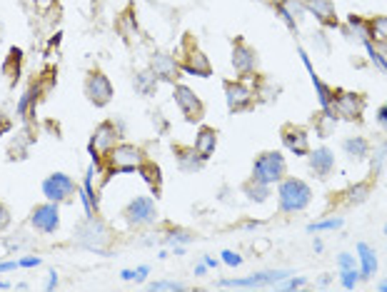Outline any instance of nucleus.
<instances>
[{"label":"nucleus","instance_id":"29","mask_svg":"<svg viewBox=\"0 0 387 292\" xmlns=\"http://www.w3.org/2000/svg\"><path fill=\"white\" fill-rule=\"evenodd\" d=\"M335 125H338V118L333 115V113H327V110H320L315 118V132L320 135V138H327L330 132L335 130Z\"/></svg>","mask_w":387,"mask_h":292},{"label":"nucleus","instance_id":"46","mask_svg":"<svg viewBox=\"0 0 387 292\" xmlns=\"http://www.w3.org/2000/svg\"><path fill=\"white\" fill-rule=\"evenodd\" d=\"M45 287H48V290H55V287H58V272H50V277H48V285H45Z\"/></svg>","mask_w":387,"mask_h":292},{"label":"nucleus","instance_id":"16","mask_svg":"<svg viewBox=\"0 0 387 292\" xmlns=\"http://www.w3.org/2000/svg\"><path fill=\"white\" fill-rule=\"evenodd\" d=\"M293 272L288 270H267V272H252L250 277H238V280H223V287H265V285H278Z\"/></svg>","mask_w":387,"mask_h":292},{"label":"nucleus","instance_id":"50","mask_svg":"<svg viewBox=\"0 0 387 292\" xmlns=\"http://www.w3.org/2000/svg\"><path fill=\"white\" fill-rule=\"evenodd\" d=\"M312 248H315V253H322V248H325V245H322V240H315V243H312Z\"/></svg>","mask_w":387,"mask_h":292},{"label":"nucleus","instance_id":"52","mask_svg":"<svg viewBox=\"0 0 387 292\" xmlns=\"http://www.w3.org/2000/svg\"><path fill=\"white\" fill-rule=\"evenodd\" d=\"M385 235H387V225H385Z\"/></svg>","mask_w":387,"mask_h":292},{"label":"nucleus","instance_id":"8","mask_svg":"<svg viewBox=\"0 0 387 292\" xmlns=\"http://www.w3.org/2000/svg\"><path fill=\"white\" fill-rule=\"evenodd\" d=\"M225 88V103H228V110L230 113H245L252 108L255 103V88L250 83H245L242 77L238 80H225L223 83Z\"/></svg>","mask_w":387,"mask_h":292},{"label":"nucleus","instance_id":"22","mask_svg":"<svg viewBox=\"0 0 387 292\" xmlns=\"http://www.w3.org/2000/svg\"><path fill=\"white\" fill-rule=\"evenodd\" d=\"M357 260H360V277L370 280L372 275H377V253L367 243L357 245Z\"/></svg>","mask_w":387,"mask_h":292},{"label":"nucleus","instance_id":"12","mask_svg":"<svg viewBox=\"0 0 387 292\" xmlns=\"http://www.w3.org/2000/svg\"><path fill=\"white\" fill-rule=\"evenodd\" d=\"M43 195L45 200H53V203H68L73 195H78V185L70 175L66 172H53L43 180Z\"/></svg>","mask_w":387,"mask_h":292},{"label":"nucleus","instance_id":"11","mask_svg":"<svg viewBox=\"0 0 387 292\" xmlns=\"http://www.w3.org/2000/svg\"><path fill=\"white\" fill-rule=\"evenodd\" d=\"M185 56H180V72H185V75H192V77H210L213 75V63H210V58L202 53L197 45H192V40L188 38L185 40Z\"/></svg>","mask_w":387,"mask_h":292},{"label":"nucleus","instance_id":"2","mask_svg":"<svg viewBox=\"0 0 387 292\" xmlns=\"http://www.w3.org/2000/svg\"><path fill=\"white\" fill-rule=\"evenodd\" d=\"M80 248L90 250V253H98V255H105L113 243V235H110L108 225H105L100 217L90 215L85 217V222L75 227V237H73Z\"/></svg>","mask_w":387,"mask_h":292},{"label":"nucleus","instance_id":"7","mask_svg":"<svg viewBox=\"0 0 387 292\" xmlns=\"http://www.w3.org/2000/svg\"><path fill=\"white\" fill-rule=\"evenodd\" d=\"M123 217L130 227H150L158 222V205L153 198L140 195V198H133L130 203L123 210Z\"/></svg>","mask_w":387,"mask_h":292},{"label":"nucleus","instance_id":"24","mask_svg":"<svg viewBox=\"0 0 387 292\" xmlns=\"http://www.w3.org/2000/svg\"><path fill=\"white\" fill-rule=\"evenodd\" d=\"M38 95H40V85H30L25 93L20 95L16 105V115L18 118H27V113H35V103H38Z\"/></svg>","mask_w":387,"mask_h":292},{"label":"nucleus","instance_id":"44","mask_svg":"<svg viewBox=\"0 0 387 292\" xmlns=\"http://www.w3.org/2000/svg\"><path fill=\"white\" fill-rule=\"evenodd\" d=\"M377 122H380V127H382V130L387 132V103L382 105L380 110H377Z\"/></svg>","mask_w":387,"mask_h":292},{"label":"nucleus","instance_id":"14","mask_svg":"<svg viewBox=\"0 0 387 292\" xmlns=\"http://www.w3.org/2000/svg\"><path fill=\"white\" fill-rule=\"evenodd\" d=\"M233 68L238 72V77L247 80V77H255L257 72V53L252 45H247L242 38L235 40L233 45Z\"/></svg>","mask_w":387,"mask_h":292},{"label":"nucleus","instance_id":"41","mask_svg":"<svg viewBox=\"0 0 387 292\" xmlns=\"http://www.w3.org/2000/svg\"><path fill=\"white\" fill-rule=\"evenodd\" d=\"M11 225V210L6 208V203L0 200V232L6 230V227Z\"/></svg>","mask_w":387,"mask_h":292},{"label":"nucleus","instance_id":"21","mask_svg":"<svg viewBox=\"0 0 387 292\" xmlns=\"http://www.w3.org/2000/svg\"><path fill=\"white\" fill-rule=\"evenodd\" d=\"M175 158H178V167L183 172H188V175L200 172L202 165H205V160L197 155V150L192 145H175Z\"/></svg>","mask_w":387,"mask_h":292},{"label":"nucleus","instance_id":"32","mask_svg":"<svg viewBox=\"0 0 387 292\" xmlns=\"http://www.w3.org/2000/svg\"><path fill=\"white\" fill-rule=\"evenodd\" d=\"M370 40H385L387 43V15L370 18Z\"/></svg>","mask_w":387,"mask_h":292},{"label":"nucleus","instance_id":"35","mask_svg":"<svg viewBox=\"0 0 387 292\" xmlns=\"http://www.w3.org/2000/svg\"><path fill=\"white\" fill-rule=\"evenodd\" d=\"M165 243L168 245H188V243H192V235L188 230H183V227H173V230H168V235H165Z\"/></svg>","mask_w":387,"mask_h":292},{"label":"nucleus","instance_id":"38","mask_svg":"<svg viewBox=\"0 0 387 292\" xmlns=\"http://www.w3.org/2000/svg\"><path fill=\"white\" fill-rule=\"evenodd\" d=\"M147 290H170V292H175V290H185V285H183V282H173V280H155V282L147 285Z\"/></svg>","mask_w":387,"mask_h":292},{"label":"nucleus","instance_id":"4","mask_svg":"<svg viewBox=\"0 0 387 292\" xmlns=\"http://www.w3.org/2000/svg\"><path fill=\"white\" fill-rule=\"evenodd\" d=\"M285 172H288V163H285V158L278 153V150H265V153H260L255 158V163H252V180H260L265 182V185H270L273 188L275 182H280L285 177Z\"/></svg>","mask_w":387,"mask_h":292},{"label":"nucleus","instance_id":"47","mask_svg":"<svg viewBox=\"0 0 387 292\" xmlns=\"http://www.w3.org/2000/svg\"><path fill=\"white\" fill-rule=\"evenodd\" d=\"M202 262H205L207 267H218V260H215V258H210V255H205V258H202Z\"/></svg>","mask_w":387,"mask_h":292},{"label":"nucleus","instance_id":"26","mask_svg":"<svg viewBox=\"0 0 387 292\" xmlns=\"http://www.w3.org/2000/svg\"><path fill=\"white\" fill-rule=\"evenodd\" d=\"M137 172H140L142 180L147 182V188H150L155 195H158V193H160V188H163V175H160V167L155 165L153 160H145V163H142V167H140Z\"/></svg>","mask_w":387,"mask_h":292},{"label":"nucleus","instance_id":"3","mask_svg":"<svg viewBox=\"0 0 387 292\" xmlns=\"http://www.w3.org/2000/svg\"><path fill=\"white\" fill-rule=\"evenodd\" d=\"M145 160H147L145 150H142L140 145H133V143H118L103 158L110 175H115V172H135V170H140Z\"/></svg>","mask_w":387,"mask_h":292},{"label":"nucleus","instance_id":"6","mask_svg":"<svg viewBox=\"0 0 387 292\" xmlns=\"http://www.w3.org/2000/svg\"><path fill=\"white\" fill-rule=\"evenodd\" d=\"M330 110H333V115L338 120L360 122L362 113H365V98L360 93H352V90H335Z\"/></svg>","mask_w":387,"mask_h":292},{"label":"nucleus","instance_id":"5","mask_svg":"<svg viewBox=\"0 0 387 292\" xmlns=\"http://www.w3.org/2000/svg\"><path fill=\"white\" fill-rule=\"evenodd\" d=\"M118 143H121V130H118V125H115L113 120H103L98 127H95L93 138H90V143H87L90 160H93L95 165H100L105 155H108Z\"/></svg>","mask_w":387,"mask_h":292},{"label":"nucleus","instance_id":"39","mask_svg":"<svg viewBox=\"0 0 387 292\" xmlns=\"http://www.w3.org/2000/svg\"><path fill=\"white\" fill-rule=\"evenodd\" d=\"M223 262L228 265V267H238V265H242V255L235 253V250H223Z\"/></svg>","mask_w":387,"mask_h":292},{"label":"nucleus","instance_id":"33","mask_svg":"<svg viewBox=\"0 0 387 292\" xmlns=\"http://www.w3.org/2000/svg\"><path fill=\"white\" fill-rule=\"evenodd\" d=\"M340 227H343V217H327V220L320 222H310L307 232H327V230H340Z\"/></svg>","mask_w":387,"mask_h":292},{"label":"nucleus","instance_id":"34","mask_svg":"<svg viewBox=\"0 0 387 292\" xmlns=\"http://www.w3.org/2000/svg\"><path fill=\"white\" fill-rule=\"evenodd\" d=\"M357 282H360V270H357V267H345V270H340V285H343L345 290H355Z\"/></svg>","mask_w":387,"mask_h":292},{"label":"nucleus","instance_id":"43","mask_svg":"<svg viewBox=\"0 0 387 292\" xmlns=\"http://www.w3.org/2000/svg\"><path fill=\"white\" fill-rule=\"evenodd\" d=\"M40 262H43V260L33 258V255H30V258H20V260H18V265H20V267H38Z\"/></svg>","mask_w":387,"mask_h":292},{"label":"nucleus","instance_id":"25","mask_svg":"<svg viewBox=\"0 0 387 292\" xmlns=\"http://www.w3.org/2000/svg\"><path fill=\"white\" fill-rule=\"evenodd\" d=\"M345 33L355 35V38L360 40V43H365V40L372 38V35H370V20H365V18H360V15H348Z\"/></svg>","mask_w":387,"mask_h":292},{"label":"nucleus","instance_id":"9","mask_svg":"<svg viewBox=\"0 0 387 292\" xmlns=\"http://www.w3.org/2000/svg\"><path fill=\"white\" fill-rule=\"evenodd\" d=\"M173 100L188 122H200L202 118H205V105H202L200 95H197L192 88H188V85H175Z\"/></svg>","mask_w":387,"mask_h":292},{"label":"nucleus","instance_id":"1","mask_svg":"<svg viewBox=\"0 0 387 292\" xmlns=\"http://www.w3.org/2000/svg\"><path fill=\"white\" fill-rule=\"evenodd\" d=\"M312 203V188L300 177H283L278 182V208L283 215L302 212Z\"/></svg>","mask_w":387,"mask_h":292},{"label":"nucleus","instance_id":"36","mask_svg":"<svg viewBox=\"0 0 387 292\" xmlns=\"http://www.w3.org/2000/svg\"><path fill=\"white\" fill-rule=\"evenodd\" d=\"M385 163H387V140L375 148V155H372V172H380Z\"/></svg>","mask_w":387,"mask_h":292},{"label":"nucleus","instance_id":"23","mask_svg":"<svg viewBox=\"0 0 387 292\" xmlns=\"http://www.w3.org/2000/svg\"><path fill=\"white\" fill-rule=\"evenodd\" d=\"M343 150L350 160H365L370 155V140H365L362 135H352L343 143Z\"/></svg>","mask_w":387,"mask_h":292},{"label":"nucleus","instance_id":"27","mask_svg":"<svg viewBox=\"0 0 387 292\" xmlns=\"http://www.w3.org/2000/svg\"><path fill=\"white\" fill-rule=\"evenodd\" d=\"M242 193L247 195V200L250 203H265L267 198H270V185H265V182L260 180H247L245 185H242Z\"/></svg>","mask_w":387,"mask_h":292},{"label":"nucleus","instance_id":"18","mask_svg":"<svg viewBox=\"0 0 387 292\" xmlns=\"http://www.w3.org/2000/svg\"><path fill=\"white\" fill-rule=\"evenodd\" d=\"M307 13L317 18L320 25L325 28H338V13H335V3L333 0H302Z\"/></svg>","mask_w":387,"mask_h":292},{"label":"nucleus","instance_id":"19","mask_svg":"<svg viewBox=\"0 0 387 292\" xmlns=\"http://www.w3.org/2000/svg\"><path fill=\"white\" fill-rule=\"evenodd\" d=\"M307 160H310V170L315 172L320 180L333 175L335 170V155L330 148H317V150H310L307 153Z\"/></svg>","mask_w":387,"mask_h":292},{"label":"nucleus","instance_id":"20","mask_svg":"<svg viewBox=\"0 0 387 292\" xmlns=\"http://www.w3.org/2000/svg\"><path fill=\"white\" fill-rule=\"evenodd\" d=\"M192 148L197 150V155H200L202 160H210L215 155V150H218V130L210 125H200L195 132V143H192Z\"/></svg>","mask_w":387,"mask_h":292},{"label":"nucleus","instance_id":"45","mask_svg":"<svg viewBox=\"0 0 387 292\" xmlns=\"http://www.w3.org/2000/svg\"><path fill=\"white\" fill-rule=\"evenodd\" d=\"M16 267H20V265L16 262V260H8V262H0V272H13Z\"/></svg>","mask_w":387,"mask_h":292},{"label":"nucleus","instance_id":"37","mask_svg":"<svg viewBox=\"0 0 387 292\" xmlns=\"http://www.w3.org/2000/svg\"><path fill=\"white\" fill-rule=\"evenodd\" d=\"M147 272H150V267H147V265H140V267H135V270H123V272H121V277H123L125 282H133V280H135V282H142V280L147 277Z\"/></svg>","mask_w":387,"mask_h":292},{"label":"nucleus","instance_id":"49","mask_svg":"<svg viewBox=\"0 0 387 292\" xmlns=\"http://www.w3.org/2000/svg\"><path fill=\"white\" fill-rule=\"evenodd\" d=\"M205 272H207V265H205V262H200V265L195 267V275H197V277H202Z\"/></svg>","mask_w":387,"mask_h":292},{"label":"nucleus","instance_id":"15","mask_svg":"<svg viewBox=\"0 0 387 292\" xmlns=\"http://www.w3.org/2000/svg\"><path fill=\"white\" fill-rule=\"evenodd\" d=\"M280 138H283L285 148L293 155H297V158H305V155L310 153V132H307V127L288 122V125H283V130H280Z\"/></svg>","mask_w":387,"mask_h":292},{"label":"nucleus","instance_id":"10","mask_svg":"<svg viewBox=\"0 0 387 292\" xmlns=\"http://www.w3.org/2000/svg\"><path fill=\"white\" fill-rule=\"evenodd\" d=\"M82 90H85V98L90 100L95 108H105V105H108L110 100H113V95H115L110 77L105 75V72H100V70H90V72H87Z\"/></svg>","mask_w":387,"mask_h":292},{"label":"nucleus","instance_id":"40","mask_svg":"<svg viewBox=\"0 0 387 292\" xmlns=\"http://www.w3.org/2000/svg\"><path fill=\"white\" fill-rule=\"evenodd\" d=\"M338 267H340V270H345V267H357V262H355V255L340 253L338 255Z\"/></svg>","mask_w":387,"mask_h":292},{"label":"nucleus","instance_id":"48","mask_svg":"<svg viewBox=\"0 0 387 292\" xmlns=\"http://www.w3.org/2000/svg\"><path fill=\"white\" fill-rule=\"evenodd\" d=\"M260 225H262L260 220H250V222H245V225H242V227H245V230H257V227H260Z\"/></svg>","mask_w":387,"mask_h":292},{"label":"nucleus","instance_id":"28","mask_svg":"<svg viewBox=\"0 0 387 292\" xmlns=\"http://www.w3.org/2000/svg\"><path fill=\"white\" fill-rule=\"evenodd\" d=\"M20 63H23V53H20V48H11V53H8L6 65H3V72H6V75L11 77V83H16L18 75H20Z\"/></svg>","mask_w":387,"mask_h":292},{"label":"nucleus","instance_id":"42","mask_svg":"<svg viewBox=\"0 0 387 292\" xmlns=\"http://www.w3.org/2000/svg\"><path fill=\"white\" fill-rule=\"evenodd\" d=\"M307 282H305V277H285V282H283V287L285 290H297V287H305Z\"/></svg>","mask_w":387,"mask_h":292},{"label":"nucleus","instance_id":"30","mask_svg":"<svg viewBox=\"0 0 387 292\" xmlns=\"http://www.w3.org/2000/svg\"><path fill=\"white\" fill-rule=\"evenodd\" d=\"M135 90L140 95H153L155 90H158V77L153 75V72H140V75H135Z\"/></svg>","mask_w":387,"mask_h":292},{"label":"nucleus","instance_id":"51","mask_svg":"<svg viewBox=\"0 0 387 292\" xmlns=\"http://www.w3.org/2000/svg\"><path fill=\"white\" fill-rule=\"evenodd\" d=\"M380 290H382V292H387V282H382V285H380Z\"/></svg>","mask_w":387,"mask_h":292},{"label":"nucleus","instance_id":"31","mask_svg":"<svg viewBox=\"0 0 387 292\" xmlns=\"http://www.w3.org/2000/svg\"><path fill=\"white\" fill-rule=\"evenodd\" d=\"M367 198H370V182H357V185H352V188L348 190L345 203L348 205H360V203H365Z\"/></svg>","mask_w":387,"mask_h":292},{"label":"nucleus","instance_id":"13","mask_svg":"<svg viewBox=\"0 0 387 292\" xmlns=\"http://www.w3.org/2000/svg\"><path fill=\"white\" fill-rule=\"evenodd\" d=\"M27 220H30V225L38 232L53 235V232H58V227H61V208H58V203L48 200V203L43 205H35V208L30 210V217H27Z\"/></svg>","mask_w":387,"mask_h":292},{"label":"nucleus","instance_id":"17","mask_svg":"<svg viewBox=\"0 0 387 292\" xmlns=\"http://www.w3.org/2000/svg\"><path fill=\"white\" fill-rule=\"evenodd\" d=\"M150 72L158 80L175 83V77H180V63L175 61V56H168V53H155L153 63H150Z\"/></svg>","mask_w":387,"mask_h":292}]
</instances>
